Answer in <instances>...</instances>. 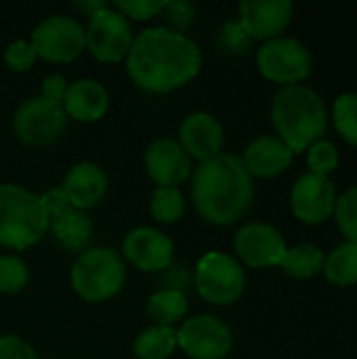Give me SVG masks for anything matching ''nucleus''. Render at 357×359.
Wrapping results in <instances>:
<instances>
[{"label": "nucleus", "instance_id": "f257e3e1", "mask_svg": "<svg viewBox=\"0 0 357 359\" xmlns=\"http://www.w3.org/2000/svg\"><path fill=\"white\" fill-rule=\"evenodd\" d=\"M124 63L130 82L139 90L168 95L200 74L202 50L187 34L156 25L135 34Z\"/></svg>", "mask_w": 357, "mask_h": 359}, {"label": "nucleus", "instance_id": "f03ea898", "mask_svg": "<svg viewBox=\"0 0 357 359\" xmlns=\"http://www.w3.org/2000/svg\"><path fill=\"white\" fill-rule=\"evenodd\" d=\"M191 204L210 225L227 227L238 223L252 206L255 185L242 160L234 154H219L200 162L191 172Z\"/></svg>", "mask_w": 357, "mask_h": 359}, {"label": "nucleus", "instance_id": "7ed1b4c3", "mask_svg": "<svg viewBox=\"0 0 357 359\" xmlns=\"http://www.w3.org/2000/svg\"><path fill=\"white\" fill-rule=\"evenodd\" d=\"M271 124L292 154L307 151L324 139L328 128V107L318 90L305 84L282 86L271 99Z\"/></svg>", "mask_w": 357, "mask_h": 359}, {"label": "nucleus", "instance_id": "20e7f679", "mask_svg": "<svg viewBox=\"0 0 357 359\" xmlns=\"http://www.w3.org/2000/svg\"><path fill=\"white\" fill-rule=\"evenodd\" d=\"M48 233L40 196L17 183H0V246L27 250Z\"/></svg>", "mask_w": 357, "mask_h": 359}, {"label": "nucleus", "instance_id": "39448f33", "mask_svg": "<svg viewBox=\"0 0 357 359\" xmlns=\"http://www.w3.org/2000/svg\"><path fill=\"white\" fill-rule=\"evenodd\" d=\"M126 282V263L109 246L86 248L69 269L74 292L86 303H105L114 299Z\"/></svg>", "mask_w": 357, "mask_h": 359}, {"label": "nucleus", "instance_id": "423d86ee", "mask_svg": "<svg viewBox=\"0 0 357 359\" xmlns=\"http://www.w3.org/2000/svg\"><path fill=\"white\" fill-rule=\"evenodd\" d=\"M194 286L206 303L215 307H229L244 294L246 273L234 255L210 250L196 265Z\"/></svg>", "mask_w": 357, "mask_h": 359}, {"label": "nucleus", "instance_id": "0eeeda50", "mask_svg": "<svg viewBox=\"0 0 357 359\" xmlns=\"http://www.w3.org/2000/svg\"><path fill=\"white\" fill-rule=\"evenodd\" d=\"M36 57L48 63H69L86 50V29L69 15H48L29 34Z\"/></svg>", "mask_w": 357, "mask_h": 359}, {"label": "nucleus", "instance_id": "6e6552de", "mask_svg": "<svg viewBox=\"0 0 357 359\" xmlns=\"http://www.w3.org/2000/svg\"><path fill=\"white\" fill-rule=\"evenodd\" d=\"M257 67L263 74V78L282 86H292L301 84L311 76L314 57L307 50V46L297 38L280 36L259 46Z\"/></svg>", "mask_w": 357, "mask_h": 359}, {"label": "nucleus", "instance_id": "1a4fd4ad", "mask_svg": "<svg viewBox=\"0 0 357 359\" xmlns=\"http://www.w3.org/2000/svg\"><path fill=\"white\" fill-rule=\"evenodd\" d=\"M67 128V116L61 103L44 97L25 99L13 114L15 137L29 147H48L61 139Z\"/></svg>", "mask_w": 357, "mask_h": 359}, {"label": "nucleus", "instance_id": "9d476101", "mask_svg": "<svg viewBox=\"0 0 357 359\" xmlns=\"http://www.w3.org/2000/svg\"><path fill=\"white\" fill-rule=\"evenodd\" d=\"M86 29V50L101 63H120L126 59L135 32L130 21L118 13L112 4L88 17Z\"/></svg>", "mask_w": 357, "mask_h": 359}, {"label": "nucleus", "instance_id": "9b49d317", "mask_svg": "<svg viewBox=\"0 0 357 359\" xmlns=\"http://www.w3.org/2000/svg\"><path fill=\"white\" fill-rule=\"evenodd\" d=\"M177 347L189 359H225L234 349V334L219 316L200 313L181 322Z\"/></svg>", "mask_w": 357, "mask_h": 359}, {"label": "nucleus", "instance_id": "f8f14e48", "mask_svg": "<svg viewBox=\"0 0 357 359\" xmlns=\"http://www.w3.org/2000/svg\"><path fill=\"white\" fill-rule=\"evenodd\" d=\"M288 246L284 236L269 223L252 221L242 225L234 236V252L240 265L252 269L280 267Z\"/></svg>", "mask_w": 357, "mask_h": 359}, {"label": "nucleus", "instance_id": "ddd939ff", "mask_svg": "<svg viewBox=\"0 0 357 359\" xmlns=\"http://www.w3.org/2000/svg\"><path fill=\"white\" fill-rule=\"evenodd\" d=\"M337 198V187L330 177L305 172L292 185L290 208L301 223L320 225L335 215Z\"/></svg>", "mask_w": 357, "mask_h": 359}, {"label": "nucleus", "instance_id": "4468645a", "mask_svg": "<svg viewBox=\"0 0 357 359\" xmlns=\"http://www.w3.org/2000/svg\"><path fill=\"white\" fill-rule=\"evenodd\" d=\"M175 257L173 240L156 227H135L122 240V259L143 273L164 271Z\"/></svg>", "mask_w": 357, "mask_h": 359}, {"label": "nucleus", "instance_id": "2eb2a0df", "mask_svg": "<svg viewBox=\"0 0 357 359\" xmlns=\"http://www.w3.org/2000/svg\"><path fill=\"white\" fill-rule=\"evenodd\" d=\"M143 164L147 177L158 187H179L194 172L191 158L173 137H158L149 141L143 154Z\"/></svg>", "mask_w": 357, "mask_h": 359}, {"label": "nucleus", "instance_id": "dca6fc26", "mask_svg": "<svg viewBox=\"0 0 357 359\" xmlns=\"http://www.w3.org/2000/svg\"><path fill=\"white\" fill-rule=\"evenodd\" d=\"M295 6L290 0H244L238 4V23L250 40H274L284 34L292 21Z\"/></svg>", "mask_w": 357, "mask_h": 359}, {"label": "nucleus", "instance_id": "f3484780", "mask_svg": "<svg viewBox=\"0 0 357 359\" xmlns=\"http://www.w3.org/2000/svg\"><path fill=\"white\" fill-rule=\"evenodd\" d=\"M179 145L187 151L191 160L206 162L223 154L225 130L223 124L208 111H191L187 114L177 133Z\"/></svg>", "mask_w": 357, "mask_h": 359}, {"label": "nucleus", "instance_id": "a211bd4d", "mask_svg": "<svg viewBox=\"0 0 357 359\" xmlns=\"http://www.w3.org/2000/svg\"><path fill=\"white\" fill-rule=\"evenodd\" d=\"M109 181L105 170L95 162H76L63 177L61 189L65 191L72 208L90 210L99 206L107 194Z\"/></svg>", "mask_w": 357, "mask_h": 359}, {"label": "nucleus", "instance_id": "6ab92c4d", "mask_svg": "<svg viewBox=\"0 0 357 359\" xmlns=\"http://www.w3.org/2000/svg\"><path fill=\"white\" fill-rule=\"evenodd\" d=\"M61 107L67 120L76 122H97L107 114L109 107V93L107 88L93 78H78L67 82Z\"/></svg>", "mask_w": 357, "mask_h": 359}, {"label": "nucleus", "instance_id": "aec40b11", "mask_svg": "<svg viewBox=\"0 0 357 359\" xmlns=\"http://www.w3.org/2000/svg\"><path fill=\"white\" fill-rule=\"evenodd\" d=\"M292 158L295 154L280 137L261 135L246 145L240 160L252 179H271L284 172L290 166Z\"/></svg>", "mask_w": 357, "mask_h": 359}, {"label": "nucleus", "instance_id": "412c9836", "mask_svg": "<svg viewBox=\"0 0 357 359\" xmlns=\"http://www.w3.org/2000/svg\"><path fill=\"white\" fill-rule=\"evenodd\" d=\"M48 233L67 252H84L93 240V221L84 210L69 208L48 221Z\"/></svg>", "mask_w": 357, "mask_h": 359}, {"label": "nucleus", "instance_id": "4be33fe9", "mask_svg": "<svg viewBox=\"0 0 357 359\" xmlns=\"http://www.w3.org/2000/svg\"><path fill=\"white\" fill-rule=\"evenodd\" d=\"M187 309H189L187 294L179 290H156L145 305L147 318L156 326H168V328L181 324L187 316Z\"/></svg>", "mask_w": 357, "mask_h": 359}, {"label": "nucleus", "instance_id": "5701e85b", "mask_svg": "<svg viewBox=\"0 0 357 359\" xmlns=\"http://www.w3.org/2000/svg\"><path fill=\"white\" fill-rule=\"evenodd\" d=\"M177 349V328L156 324L141 330L133 343V351L139 359H168Z\"/></svg>", "mask_w": 357, "mask_h": 359}, {"label": "nucleus", "instance_id": "b1692460", "mask_svg": "<svg viewBox=\"0 0 357 359\" xmlns=\"http://www.w3.org/2000/svg\"><path fill=\"white\" fill-rule=\"evenodd\" d=\"M322 273L326 276V280L330 284L341 286V288L357 284V244L345 242V244L337 246L324 259Z\"/></svg>", "mask_w": 357, "mask_h": 359}, {"label": "nucleus", "instance_id": "393cba45", "mask_svg": "<svg viewBox=\"0 0 357 359\" xmlns=\"http://www.w3.org/2000/svg\"><path fill=\"white\" fill-rule=\"evenodd\" d=\"M324 259L326 255L314 246V244H297L292 248L286 250L282 263H280V269L284 273H288L290 278H297V280H309L314 276H318L324 267Z\"/></svg>", "mask_w": 357, "mask_h": 359}, {"label": "nucleus", "instance_id": "a878e982", "mask_svg": "<svg viewBox=\"0 0 357 359\" xmlns=\"http://www.w3.org/2000/svg\"><path fill=\"white\" fill-rule=\"evenodd\" d=\"M187 200L179 187H156L149 196V215L162 225H175L183 219Z\"/></svg>", "mask_w": 357, "mask_h": 359}, {"label": "nucleus", "instance_id": "bb28decb", "mask_svg": "<svg viewBox=\"0 0 357 359\" xmlns=\"http://www.w3.org/2000/svg\"><path fill=\"white\" fill-rule=\"evenodd\" d=\"M332 122L339 135L357 147V93H343L332 105Z\"/></svg>", "mask_w": 357, "mask_h": 359}, {"label": "nucleus", "instance_id": "cd10ccee", "mask_svg": "<svg viewBox=\"0 0 357 359\" xmlns=\"http://www.w3.org/2000/svg\"><path fill=\"white\" fill-rule=\"evenodd\" d=\"M29 282V269L23 259L17 255L0 257V292L2 294H19Z\"/></svg>", "mask_w": 357, "mask_h": 359}, {"label": "nucleus", "instance_id": "c85d7f7f", "mask_svg": "<svg viewBox=\"0 0 357 359\" xmlns=\"http://www.w3.org/2000/svg\"><path fill=\"white\" fill-rule=\"evenodd\" d=\"M307 166L311 175L330 177L339 168V149L332 141L320 139L307 147Z\"/></svg>", "mask_w": 357, "mask_h": 359}, {"label": "nucleus", "instance_id": "c756f323", "mask_svg": "<svg viewBox=\"0 0 357 359\" xmlns=\"http://www.w3.org/2000/svg\"><path fill=\"white\" fill-rule=\"evenodd\" d=\"M335 219L347 242L357 244V187H349L345 194L337 198Z\"/></svg>", "mask_w": 357, "mask_h": 359}, {"label": "nucleus", "instance_id": "7c9ffc66", "mask_svg": "<svg viewBox=\"0 0 357 359\" xmlns=\"http://www.w3.org/2000/svg\"><path fill=\"white\" fill-rule=\"evenodd\" d=\"M166 0H116L112 6L122 13L128 21H147L154 17H160L164 11Z\"/></svg>", "mask_w": 357, "mask_h": 359}, {"label": "nucleus", "instance_id": "2f4dec72", "mask_svg": "<svg viewBox=\"0 0 357 359\" xmlns=\"http://www.w3.org/2000/svg\"><path fill=\"white\" fill-rule=\"evenodd\" d=\"M168 29H175V32H181V34H187V27L194 23L196 19V8L191 2H185V0H177V2H166L164 4V11L160 15Z\"/></svg>", "mask_w": 357, "mask_h": 359}, {"label": "nucleus", "instance_id": "473e14b6", "mask_svg": "<svg viewBox=\"0 0 357 359\" xmlns=\"http://www.w3.org/2000/svg\"><path fill=\"white\" fill-rule=\"evenodd\" d=\"M38 57H36V50L32 48L29 40H15L6 46L4 50V63L11 72H29L34 65H36Z\"/></svg>", "mask_w": 357, "mask_h": 359}, {"label": "nucleus", "instance_id": "72a5a7b5", "mask_svg": "<svg viewBox=\"0 0 357 359\" xmlns=\"http://www.w3.org/2000/svg\"><path fill=\"white\" fill-rule=\"evenodd\" d=\"M219 44L227 55H244L250 48L252 40L238 21H227L219 34Z\"/></svg>", "mask_w": 357, "mask_h": 359}, {"label": "nucleus", "instance_id": "f704fd0d", "mask_svg": "<svg viewBox=\"0 0 357 359\" xmlns=\"http://www.w3.org/2000/svg\"><path fill=\"white\" fill-rule=\"evenodd\" d=\"M194 278H189L185 265L181 263H170L164 271L158 273V290H179L185 292V286H189Z\"/></svg>", "mask_w": 357, "mask_h": 359}, {"label": "nucleus", "instance_id": "c9c22d12", "mask_svg": "<svg viewBox=\"0 0 357 359\" xmlns=\"http://www.w3.org/2000/svg\"><path fill=\"white\" fill-rule=\"evenodd\" d=\"M0 359H38V355H36V349L19 334H2Z\"/></svg>", "mask_w": 357, "mask_h": 359}, {"label": "nucleus", "instance_id": "e433bc0d", "mask_svg": "<svg viewBox=\"0 0 357 359\" xmlns=\"http://www.w3.org/2000/svg\"><path fill=\"white\" fill-rule=\"evenodd\" d=\"M40 204H42V208H44L48 221L55 219V217H59V215H63L65 210L72 208V204H69V200H67V196H65V191H63L61 187L46 189V191L40 196Z\"/></svg>", "mask_w": 357, "mask_h": 359}, {"label": "nucleus", "instance_id": "4c0bfd02", "mask_svg": "<svg viewBox=\"0 0 357 359\" xmlns=\"http://www.w3.org/2000/svg\"><path fill=\"white\" fill-rule=\"evenodd\" d=\"M65 88H67V80L61 74H48L42 80L40 97H44L48 101H55V103H61L63 101V95H65Z\"/></svg>", "mask_w": 357, "mask_h": 359}, {"label": "nucleus", "instance_id": "58836bf2", "mask_svg": "<svg viewBox=\"0 0 357 359\" xmlns=\"http://www.w3.org/2000/svg\"><path fill=\"white\" fill-rule=\"evenodd\" d=\"M76 11H80V13H84L86 17H93L95 13H99L101 8H105L107 6V2H103V0H82V2H74L72 4Z\"/></svg>", "mask_w": 357, "mask_h": 359}]
</instances>
